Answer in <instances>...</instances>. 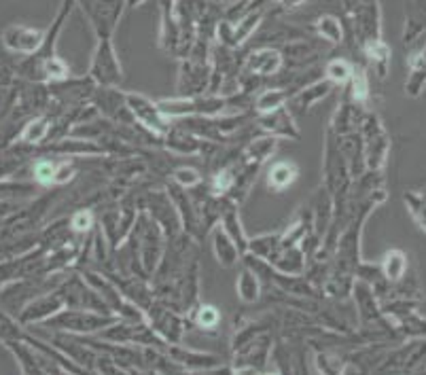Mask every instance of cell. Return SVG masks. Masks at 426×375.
Listing matches in <instances>:
<instances>
[{
  "label": "cell",
  "instance_id": "obj_1",
  "mask_svg": "<svg viewBox=\"0 0 426 375\" xmlns=\"http://www.w3.org/2000/svg\"><path fill=\"white\" fill-rule=\"evenodd\" d=\"M87 77L98 87H114L117 89L123 81V66L117 55V49L112 45V36H98V43L90 62Z\"/></svg>",
  "mask_w": 426,
  "mask_h": 375
},
{
  "label": "cell",
  "instance_id": "obj_2",
  "mask_svg": "<svg viewBox=\"0 0 426 375\" xmlns=\"http://www.w3.org/2000/svg\"><path fill=\"white\" fill-rule=\"evenodd\" d=\"M162 112L168 119H187V117H216L229 106L227 96H182V98H166L157 102Z\"/></svg>",
  "mask_w": 426,
  "mask_h": 375
},
{
  "label": "cell",
  "instance_id": "obj_3",
  "mask_svg": "<svg viewBox=\"0 0 426 375\" xmlns=\"http://www.w3.org/2000/svg\"><path fill=\"white\" fill-rule=\"evenodd\" d=\"M339 5L352 26L359 45L382 39V21H380V5L377 0H339Z\"/></svg>",
  "mask_w": 426,
  "mask_h": 375
},
{
  "label": "cell",
  "instance_id": "obj_4",
  "mask_svg": "<svg viewBox=\"0 0 426 375\" xmlns=\"http://www.w3.org/2000/svg\"><path fill=\"white\" fill-rule=\"evenodd\" d=\"M123 100H126L128 110L132 112L134 123H138L140 128H144L148 134L157 136V138H164V136L172 130L170 119L162 112L160 104L153 102L151 98H146L144 94L123 91Z\"/></svg>",
  "mask_w": 426,
  "mask_h": 375
},
{
  "label": "cell",
  "instance_id": "obj_5",
  "mask_svg": "<svg viewBox=\"0 0 426 375\" xmlns=\"http://www.w3.org/2000/svg\"><path fill=\"white\" fill-rule=\"evenodd\" d=\"M119 318L114 314H102L96 310H74L70 308L66 314H62L60 318H56L51 324L56 329H64L68 333L74 335H87V333H100L102 329H106L108 324L117 322Z\"/></svg>",
  "mask_w": 426,
  "mask_h": 375
},
{
  "label": "cell",
  "instance_id": "obj_6",
  "mask_svg": "<svg viewBox=\"0 0 426 375\" xmlns=\"http://www.w3.org/2000/svg\"><path fill=\"white\" fill-rule=\"evenodd\" d=\"M363 157H365V166L373 172L380 170L386 162V151H389V138H386V132L382 128V123L377 121L375 115H365L363 119Z\"/></svg>",
  "mask_w": 426,
  "mask_h": 375
},
{
  "label": "cell",
  "instance_id": "obj_7",
  "mask_svg": "<svg viewBox=\"0 0 426 375\" xmlns=\"http://www.w3.org/2000/svg\"><path fill=\"white\" fill-rule=\"evenodd\" d=\"M47 32L34 26H26V24H11L5 32H3V45L13 51V53H22V55H34L41 51L43 43H45Z\"/></svg>",
  "mask_w": 426,
  "mask_h": 375
},
{
  "label": "cell",
  "instance_id": "obj_8",
  "mask_svg": "<svg viewBox=\"0 0 426 375\" xmlns=\"http://www.w3.org/2000/svg\"><path fill=\"white\" fill-rule=\"evenodd\" d=\"M282 66H284V53H282V49H276V47L253 49L242 64L244 74L255 77V79L274 77V74H278L282 70Z\"/></svg>",
  "mask_w": 426,
  "mask_h": 375
},
{
  "label": "cell",
  "instance_id": "obj_9",
  "mask_svg": "<svg viewBox=\"0 0 426 375\" xmlns=\"http://www.w3.org/2000/svg\"><path fill=\"white\" fill-rule=\"evenodd\" d=\"M259 125L265 130V134L299 140V128H297L293 115L284 106L274 110V112H267V115H259Z\"/></svg>",
  "mask_w": 426,
  "mask_h": 375
},
{
  "label": "cell",
  "instance_id": "obj_10",
  "mask_svg": "<svg viewBox=\"0 0 426 375\" xmlns=\"http://www.w3.org/2000/svg\"><path fill=\"white\" fill-rule=\"evenodd\" d=\"M168 356L180 369H189V371H214V369L221 367V360L214 354L185 350V348H178V346L168 348Z\"/></svg>",
  "mask_w": 426,
  "mask_h": 375
},
{
  "label": "cell",
  "instance_id": "obj_11",
  "mask_svg": "<svg viewBox=\"0 0 426 375\" xmlns=\"http://www.w3.org/2000/svg\"><path fill=\"white\" fill-rule=\"evenodd\" d=\"M225 200V198H223ZM221 227L223 232L238 244V248L242 250V254H246V248H248V238H246V232L242 227V220H240V212L236 208V204L231 200H225L223 202V208H221Z\"/></svg>",
  "mask_w": 426,
  "mask_h": 375
},
{
  "label": "cell",
  "instance_id": "obj_12",
  "mask_svg": "<svg viewBox=\"0 0 426 375\" xmlns=\"http://www.w3.org/2000/svg\"><path fill=\"white\" fill-rule=\"evenodd\" d=\"M212 252H214V259L219 261V265L225 268V270H231L238 265V261L242 259V250L238 248V244L231 240L223 227H216L212 232Z\"/></svg>",
  "mask_w": 426,
  "mask_h": 375
},
{
  "label": "cell",
  "instance_id": "obj_13",
  "mask_svg": "<svg viewBox=\"0 0 426 375\" xmlns=\"http://www.w3.org/2000/svg\"><path fill=\"white\" fill-rule=\"evenodd\" d=\"M299 178V166L291 159H278L267 168V184L272 191H284Z\"/></svg>",
  "mask_w": 426,
  "mask_h": 375
},
{
  "label": "cell",
  "instance_id": "obj_14",
  "mask_svg": "<svg viewBox=\"0 0 426 375\" xmlns=\"http://www.w3.org/2000/svg\"><path fill=\"white\" fill-rule=\"evenodd\" d=\"M164 140H166V148L168 151H172V153H176V155H198L202 148L206 146L196 134L193 132H187L185 128H180V130H170L166 136H164Z\"/></svg>",
  "mask_w": 426,
  "mask_h": 375
},
{
  "label": "cell",
  "instance_id": "obj_15",
  "mask_svg": "<svg viewBox=\"0 0 426 375\" xmlns=\"http://www.w3.org/2000/svg\"><path fill=\"white\" fill-rule=\"evenodd\" d=\"M236 293H238V299L244 304V306H255L259 299H261V293H263V286H261V278L255 270H250L248 265H244L238 274V280H236Z\"/></svg>",
  "mask_w": 426,
  "mask_h": 375
},
{
  "label": "cell",
  "instance_id": "obj_16",
  "mask_svg": "<svg viewBox=\"0 0 426 375\" xmlns=\"http://www.w3.org/2000/svg\"><path fill=\"white\" fill-rule=\"evenodd\" d=\"M333 87H335V85H333L331 81L318 79V81H314V83H309V85L301 87L291 100L295 102V106H297L299 110H307V108H312L314 104L323 102V100L333 91Z\"/></svg>",
  "mask_w": 426,
  "mask_h": 375
},
{
  "label": "cell",
  "instance_id": "obj_17",
  "mask_svg": "<svg viewBox=\"0 0 426 375\" xmlns=\"http://www.w3.org/2000/svg\"><path fill=\"white\" fill-rule=\"evenodd\" d=\"M291 100V91L289 87H267L263 89L255 102H253V110L255 115H267V112H274L282 106H287V102Z\"/></svg>",
  "mask_w": 426,
  "mask_h": 375
},
{
  "label": "cell",
  "instance_id": "obj_18",
  "mask_svg": "<svg viewBox=\"0 0 426 375\" xmlns=\"http://www.w3.org/2000/svg\"><path fill=\"white\" fill-rule=\"evenodd\" d=\"M314 34L318 39H323L325 43L329 45H339L343 43V36H346V26L343 21L333 15V13H325V15H318L314 26H312Z\"/></svg>",
  "mask_w": 426,
  "mask_h": 375
},
{
  "label": "cell",
  "instance_id": "obj_19",
  "mask_svg": "<svg viewBox=\"0 0 426 375\" xmlns=\"http://www.w3.org/2000/svg\"><path fill=\"white\" fill-rule=\"evenodd\" d=\"M380 274L391 284L401 282L407 274V254L403 250H389L380 263Z\"/></svg>",
  "mask_w": 426,
  "mask_h": 375
},
{
  "label": "cell",
  "instance_id": "obj_20",
  "mask_svg": "<svg viewBox=\"0 0 426 375\" xmlns=\"http://www.w3.org/2000/svg\"><path fill=\"white\" fill-rule=\"evenodd\" d=\"M278 140H280V138H278V136H272V134H263V136L250 140L248 146H246V151H244V159H248V162H253V164H257V166L265 164L269 157L276 153Z\"/></svg>",
  "mask_w": 426,
  "mask_h": 375
},
{
  "label": "cell",
  "instance_id": "obj_21",
  "mask_svg": "<svg viewBox=\"0 0 426 375\" xmlns=\"http://www.w3.org/2000/svg\"><path fill=\"white\" fill-rule=\"evenodd\" d=\"M365 58L369 60V64L375 68V72L380 74V77H384L386 74V68H389V62H391V49L389 45H386L382 39H373V41H367L361 45Z\"/></svg>",
  "mask_w": 426,
  "mask_h": 375
},
{
  "label": "cell",
  "instance_id": "obj_22",
  "mask_svg": "<svg viewBox=\"0 0 426 375\" xmlns=\"http://www.w3.org/2000/svg\"><path fill=\"white\" fill-rule=\"evenodd\" d=\"M355 64L346 58H333L325 66V79L331 81L333 85H348L355 74Z\"/></svg>",
  "mask_w": 426,
  "mask_h": 375
},
{
  "label": "cell",
  "instance_id": "obj_23",
  "mask_svg": "<svg viewBox=\"0 0 426 375\" xmlns=\"http://www.w3.org/2000/svg\"><path fill=\"white\" fill-rule=\"evenodd\" d=\"M409 81H407V91L411 96H418V91L426 83V49L422 53H416L409 58Z\"/></svg>",
  "mask_w": 426,
  "mask_h": 375
},
{
  "label": "cell",
  "instance_id": "obj_24",
  "mask_svg": "<svg viewBox=\"0 0 426 375\" xmlns=\"http://www.w3.org/2000/svg\"><path fill=\"white\" fill-rule=\"evenodd\" d=\"M170 180L174 186H180V189H196L198 184H202L204 176L198 168L193 166H180V168H174L172 174H170Z\"/></svg>",
  "mask_w": 426,
  "mask_h": 375
},
{
  "label": "cell",
  "instance_id": "obj_25",
  "mask_svg": "<svg viewBox=\"0 0 426 375\" xmlns=\"http://www.w3.org/2000/svg\"><path fill=\"white\" fill-rule=\"evenodd\" d=\"M49 132H51V121L45 119V117H36L24 128L22 140L28 142V144H38V142H43L49 136Z\"/></svg>",
  "mask_w": 426,
  "mask_h": 375
},
{
  "label": "cell",
  "instance_id": "obj_26",
  "mask_svg": "<svg viewBox=\"0 0 426 375\" xmlns=\"http://www.w3.org/2000/svg\"><path fill=\"white\" fill-rule=\"evenodd\" d=\"M193 322H196V326H200L202 331H212L221 324V312L210 304H202L198 306L196 312H193Z\"/></svg>",
  "mask_w": 426,
  "mask_h": 375
},
{
  "label": "cell",
  "instance_id": "obj_27",
  "mask_svg": "<svg viewBox=\"0 0 426 375\" xmlns=\"http://www.w3.org/2000/svg\"><path fill=\"white\" fill-rule=\"evenodd\" d=\"M348 85H350V94L355 102H365L369 98V81H367V72L363 66L355 68V74Z\"/></svg>",
  "mask_w": 426,
  "mask_h": 375
},
{
  "label": "cell",
  "instance_id": "obj_28",
  "mask_svg": "<svg viewBox=\"0 0 426 375\" xmlns=\"http://www.w3.org/2000/svg\"><path fill=\"white\" fill-rule=\"evenodd\" d=\"M96 223V216L90 208H81L76 210L72 216H70V229L74 234H87Z\"/></svg>",
  "mask_w": 426,
  "mask_h": 375
},
{
  "label": "cell",
  "instance_id": "obj_29",
  "mask_svg": "<svg viewBox=\"0 0 426 375\" xmlns=\"http://www.w3.org/2000/svg\"><path fill=\"white\" fill-rule=\"evenodd\" d=\"M56 168H58V162H53V159H38L32 168L34 180L38 184H53Z\"/></svg>",
  "mask_w": 426,
  "mask_h": 375
},
{
  "label": "cell",
  "instance_id": "obj_30",
  "mask_svg": "<svg viewBox=\"0 0 426 375\" xmlns=\"http://www.w3.org/2000/svg\"><path fill=\"white\" fill-rule=\"evenodd\" d=\"M74 176H76V166H74L72 162H58L56 176H53V184H56V186H64V184H68Z\"/></svg>",
  "mask_w": 426,
  "mask_h": 375
},
{
  "label": "cell",
  "instance_id": "obj_31",
  "mask_svg": "<svg viewBox=\"0 0 426 375\" xmlns=\"http://www.w3.org/2000/svg\"><path fill=\"white\" fill-rule=\"evenodd\" d=\"M405 202H407V208L411 210V214L418 218V223H420V227L426 232V208L414 198V193H409V195H405Z\"/></svg>",
  "mask_w": 426,
  "mask_h": 375
},
{
  "label": "cell",
  "instance_id": "obj_32",
  "mask_svg": "<svg viewBox=\"0 0 426 375\" xmlns=\"http://www.w3.org/2000/svg\"><path fill=\"white\" fill-rule=\"evenodd\" d=\"M278 3V7L282 9V11H297V9H301L303 5H307L309 0H276Z\"/></svg>",
  "mask_w": 426,
  "mask_h": 375
},
{
  "label": "cell",
  "instance_id": "obj_33",
  "mask_svg": "<svg viewBox=\"0 0 426 375\" xmlns=\"http://www.w3.org/2000/svg\"><path fill=\"white\" fill-rule=\"evenodd\" d=\"M142 3H146V0H123L126 9H134V7H140Z\"/></svg>",
  "mask_w": 426,
  "mask_h": 375
}]
</instances>
